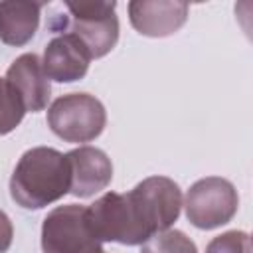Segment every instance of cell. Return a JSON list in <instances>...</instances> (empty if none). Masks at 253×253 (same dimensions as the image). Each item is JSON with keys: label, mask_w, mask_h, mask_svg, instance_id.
Returning <instances> with one entry per match:
<instances>
[{"label": "cell", "mask_w": 253, "mask_h": 253, "mask_svg": "<svg viewBox=\"0 0 253 253\" xmlns=\"http://www.w3.org/2000/svg\"><path fill=\"white\" fill-rule=\"evenodd\" d=\"M126 221V245H142L152 235L170 229L182 210V190L166 176H150L130 192L121 194Z\"/></svg>", "instance_id": "cell-1"}, {"label": "cell", "mask_w": 253, "mask_h": 253, "mask_svg": "<svg viewBox=\"0 0 253 253\" xmlns=\"http://www.w3.org/2000/svg\"><path fill=\"white\" fill-rule=\"evenodd\" d=\"M69 186L67 156L49 146H34L22 154L12 172L10 196L24 210H42L69 194Z\"/></svg>", "instance_id": "cell-2"}, {"label": "cell", "mask_w": 253, "mask_h": 253, "mask_svg": "<svg viewBox=\"0 0 253 253\" xmlns=\"http://www.w3.org/2000/svg\"><path fill=\"white\" fill-rule=\"evenodd\" d=\"M47 125L51 132L65 142H91L103 132L107 111L103 103L89 93H69L49 105Z\"/></svg>", "instance_id": "cell-3"}, {"label": "cell", "mask_w": 253, "mask_h": 253, "mask_svg": "<svg viewBox=\"0 0 253 253\" xmlns=\"http://www.w3.org/2000/svg\"><path fill=\"white\" fill-rule=\"evenodd\" d=\"M42 249L43 253H101L87 208L77 204L53 208L42 223Z\"/></svg>", "instance_id": "cell-4"}, {"label": "cell", "mask_w": 253, "mask_h": 253, "mask_svg": "<svg viewBox=\"0 0 253 253\" xmlns=\"http://www.w3.org/2000/svg\"><path fill=\"white\" fill-rule=\"evenodd\" d=\"M182 206L194 227L215 229L233 219L239 208V196L229 180L208 176L190 186Z\"/></svg>", "instance_id": "cell-5"}, {"label": "cell", "mask_w": 253, "mask_h": 253, "mask_svg": "<svg viewBox=\"0 0 253 253\" xmlns=\"http://www.w3.org/2000/svg\"><path fill=\"white\" fill-rule=\"evenodd\" d=\"M73 34L89 51L91 59L107 55L119 40V18L115 0H89V2H65Z\"/></svg>", "instance_id": "cell-6"}, {"label": "cell", "mask_w": 253, "mask_h": 253, "mask_svg": "<svg viewBox=\"0 0 253 253\" xmlns=\"http://www.w3.org/2000/svg\"><path fill=\"white\" fill-rule=\"evenodd\" d=\"M130 26L148 38L176 34L188 20V4L178 0H132L128 2Z\"/></svg>", "instance_id": "cell-7"}, {"label": "cell", "mask_w": 253, "mask_h": 253, "mask_svg": "<svg viewBox=\"0 0 253 253\" xmlns=\"http://www.w3.org/2000/svg\"><path fill=\"white\" fill-rule=\"evenodd\" d=\"M91 63L87 47L73 36L61 34L47 42L42 57V67L47 79L57 83H73L85 77Z\"/></svg>", "instance_id": "cell-8"}, {"label": "cell", "mask_w": 253, "mask_h": 253, "mask_svg": "<svg viewBox=\"0 0 253 253\" xmlns=\"http://www.w3.org/2000/svg\"><path fill=\"white\" fill-rule=\"evenodd\" d=\"M71 168L69 194L75 198H91L105 190L113 180L111 158L95 146H79L65 154Z\"/></svg>", "instance_id": "cell-9"}, {"label": "cell", "mask_w": 253, "mask_h": 253, "mask_svg": "<svg viewBox=\"0 0 253 253\" xmlns=\"http://www.w3.org/2000/svg\"><path fill=\"white\" fill-rule=\"evenodd\" d=\"M6 81L22 99L26 113H38L47 107L51 97V85L43 73L42 59L36 53H22L12 61L6 71Z\"/></svg>", "instance_id": "cell-10"}, {"label": "cell", "mask_w": 253, "mask_h": 253, "mask_svg": "<svg viewBox=\"0 0 253 253\" xmlns=\"http://www.w3.org/2000/svg\"><path fill=\"white\" fill-rule=\"evenodd\" d=\"M40 2L8 0L0 2V42L6 45H26L40 26Z\"/></svg>", "instance_id": "cell-11"}, {"label": "cell", "mask_w": 253, "mask_h": 253, "mask_svg": "<svg viewBox=\"0 0 253 253\" xmlns=\"http://www.w3.org/2000/svg\"><path fill=\"white\" fill-rule=\"evenodd\" d=\"M140 253H198V247L184 231L166 229L144 241Z\"/></svg>", "instance_id": "cell-12"}, {"label": "cell", "mask_w": 253, "mask_h": 253, "mask_svg": "<svg viewBox=\"0 0 253 253\" xmlns=\"http://www.w3.org/2000/svg\"><path fill=\"white\" fill-rule=\"evenodd\" d=\"M26 107L6 77H0V136L12 132L24 119Z\"/></svg>", "instance_id": "cell-13"}, {"label": "cell", "mask_w": 253, "mask_h": 253, "mask_svg": "<svg viewBox=\"0 0 253 253\" xmlns=\"http://www.w3.org/2000/svg\"><path fill=\"white\" fill-rule=\"evenodd\" d=\"M206 253H253L251 237L249 233L237 231V229L225 231L208 243Z\"/></svg>", "instance_id": "cell-14"}, {"label": "cell", "mask_w": 253, "mask_h": 253, "mask_svg": "<svg viewBox=\"0 0 253 253\" xmlns=\"http://www.w3.org/2000/svg\"><path fill=\"white\" fill-rule=\"evenodd\" d=\"M12 237H14V227L10 217L0 210V253H6L12 245Z\"/></svg>", "instance_id": "cell-15"}, {"label": "cell", "mask_w": 253, "mask_h": 253, "mask_svg": "<svg viewBox=\"0 0 253 253\" xmlns=\"http://www.w3.org/2000/svg\"><path fill=\"white\" fill-rule=\"evenodd\" d=\"M101 253H105V251H101Z\"/></svg>", "instance_id": "cell-16"}]
</instances>
